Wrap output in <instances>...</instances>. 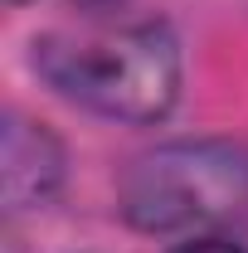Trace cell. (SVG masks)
Segmentation results:
<instances>
[{"mask_svg": "<svg viewBox=\"0 0 248 253\" xmlns=\"http://www.w3.org/2000/svg\"><path fill=\"white\" fill-rule=\"evenodd\" d=\"M39 68L59 93L122 122H151L180 93V49L165 25H131L73 44L44 39Z\"/></svg>", "mask_w": 248, "mask_h": 253, "instance_id": "6da1fadb", "label": "cell"}, {"mask_svg": "<svg viewBox=\"0 0 248 253\" xmlns=\"http://www.w3.org/2000/svg\"><path fill=\"white\" fill-rule=\"evenodd\" d=\"M248 200V156L224 141L161 146L131 166L122 180V210L141 229H180L229 214Z\"/></svg>", "mask_w": 248, "mask_h": 253, "instance_id": "7a4b0ae2", "label": "cell"}, {"mask_svg": "<svg viewBox=\"0 0 248 253\" xmlns=\"http://www.w3.org/2000/svg\"><path fill=\"white\" fill-rule=\"evenodd\" d=\"M175 253H239L229 239H190V244H180Z\"/></svg>", "mask_w": 248, "mask_h": 253, "instance_id": "3957f363", "label": "cell"}]
</instances>
